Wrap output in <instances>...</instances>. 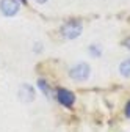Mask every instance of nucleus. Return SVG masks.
Returning a JSON list of instances; mask_svg holds the SVG:
<instances>
[{
	"label": "nucleus",
	"instance_id": "nucleus-1",
	"mask_svg": "<svg viewBox=\"0 0 130 132\" xmlns=\"http://www.w3.org/2000/svg\"><path fill=\"white\" fill-rule=\"evenodd\" d=\"M89 71H91V68H89L86 63H77L75 66H72V68H71L69 76L74 80H77V82H83V80H86L89 77Z\"/></svg>",
	"mask_w": 130,
	"mask_h": 132
},
{
	"label": "nucleus",
	"instance_id": "nucleus-2",
	"mask_svg": "<svg viewBox=\"0 0 130 132\" xmlns=\"http://www.w3.org/2000/svg\"><path fill=\"white\" fill-rule=\"evenodd\" d=\"M61 31L66 39H74V38L80 36V33H82V24L77 21H69L68 24H64Z\"/></svg>",
	"mask_w": 130,
	"mask_h": 132
},
{
	"label": "nucleus",
	"instance_id": "nucleus-3",
	"mask_svg": "<svg viewBox=\"0 0 130 132\" xmlns=\"http://www.w3.org/2000/svg\"><path fill=\"white\" fill-rule=\"evenodd\" d=\"M57 99H58V102L64 107H72L74 102H75V96L72 91L66 90V88H60L57 91Z\"/></svg>",
	"mask_w": 130,
	"mask_h": 132
},
{
	"label": "nucleus",
	"instance_id": "nucleus-4",
	"mask_svg": "<svg viewBox=\"0 0 130 132\" xmlns=\"http://www.w3.org/2000/svg\"><path fill=\"white\" fill-rule=\"evenodd\" d=\"M19 8H21L19 0H2V2H0V10H2V13L5 16H14V14H17Z\"/></svg>",
	"mask_w": 130,
	"mask_h": 132
},
{
	"label": "nucleus",
	"instance_id": "nucleus-5",
	"mask_svg": "<svg viewBox=\"0 0 130 132\" xmlns=\"http://www.w3.org/2000/svg\"><path fill=\"white\" fill-rule=\"evenodd\" d=\"M19 99L22 102H31L35 99V96H36V93H35V90H33V87L31 85H28V84H24V85H21V88H19Z\"/></svg>",
	"mask_w": 130,
	"mask_h": 132
},
{
	"label": "nucleus",
	"instance_id": "nucleus-6",
	"mask_svg": "<svg viewBox=\"0 0 130 132\" xmlns=\"http://www.w3.org/2000/svg\"><path fill=\"white\" fill-rule=\"evenodd\" d=\"M119 72H121V76L122 77H130V58H127V60H124L121 64H119Z\"/></svg>",
	"mask_w": 130,
	"mask_h": 132
},
{
	"label": "nucleus",
	"instance_id": "nucleus-7",
	"mask_svg": "<svg viewBox=\"0 0 130 132\" xmlns=\"http://www.w3.org/2000/svg\"><path fill=\"white\" fill-rule=\"evenodd\" d=\"M38 87H39V88L42 90V93H44V94H45L47 97H50V94H52V93H50V90H49L47 84H45V82H44L42 79H41V80H38Z\"/></svg>",
	"mask_w": 130,
	"mask_h": 132
},
{
	"label": "nucleus",
	"instance_id": "nucleus-8",
	"mask_svg": "<svg viewBox=\"0 0 130 132\" xmlns=\"http://www.w3.org/2000/svg\"><path fill=\"white\" fill-rule=\"evenodd\" d=\"M89 52H91L94 57H99V55H100V51L97 49V46H91V47H89Z\"/></svg>",
	"mask_w": 130,
	"mask_h": 132
},
{
	"label": "nucleus",
	"instance_id": "nucleus-9",
	"mask_svg": "<svg viewBox=\"0 0 130 132\" xmlns=\"http://www.w3.org/2000/svg\"><path fill=\"white\" fill-rule=\"evenodd\" d=\"M125 115L130 118V101H128V102H127V105H125Z\"/></svg>",
	"mask_w": 130,
	"mask_h": 132
},
{
	"label": "nucleus",
	"instance_id": "nucleus-10",
	"mask_svg": "<svg viewBox=\"0 0 130 132\" xmlns=\"http://www.w3.org/2000/svg\"><path fill=\"white\" fill-rule=\"evenodd\" d=\"M124 44H125V46L130 49V38H128V39H125V43H124Z\"/></svg>",
	"mask_w": 130,
	"mask_h": 132
},
{
	"label": "nucleus",
	"instance_id": "nucleus-11",
	"mask_svg": "<svg viewBox=\"0 0 130 132\" xmlns=\"http://www.w3.org/2000/svg\"><path fill=\"white\" fill-rule=\"evenodd\" d=\"M35 2H38V3H44L45 0H35Z\"/></svg>",
	"mask_w": 130,
	"mask_h": 132
}]
</instances>
